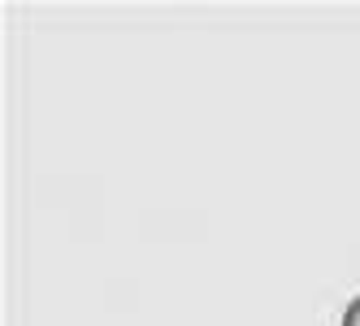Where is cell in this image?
Segmentation results:
<instances>
[{"label": "cell", "mask_w": 360, "mask_h": 326, "mask_svg": "<svg viewBox=\"0 0 360 326\" xmlns=\"http://www.w3.org/2000/svg\"><path fill=\"white\" fill-rule=\"evenodd\" d=\"M339 326H360V296L347 300V309H343V322Z\"/></svg>", "instance_id": "obj_1"}]
</instances>
